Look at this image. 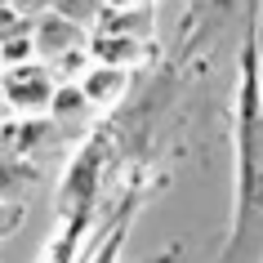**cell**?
<instances>
[{"label":"cell","instance_id":"obj_1","mask_svg":"<svg viewBox=\"0 0 263 263\" xmlns=\"http://www.w3.org/2000/svg\"><path fill=\"white\" fill-rule=\"evenodd\" d=\"M5 98L23 111H41L49 107V98H54V76L41 67V63H23V67H9L5 76Z\"/></svg>","mask_w":263,"mask_h":263},{"label":"cell","instance_id":"obj_2","mask_svg":"<svg viewBox=\"0 0 263 263\" xmlns=\"http://www.w3.org/2000/svg\"><path fill=\"white\" fill-rule=\"evenodd\" d=\"M81 41H85L81 23H71V18H63V14H41L36 27H31L36 58H58V54H67V49H81Z\"/></svg>","mask_w":263,"mask_h":263},{"label":"cell","instance_id":"obj_3","mask_svg":"<svg viewBox=\"0 0 263 263\" xmlns=\"http://www.w3.org/2000/svg\"><path fill=\"white\" fill-rule=\"evenodd\" d=\"M125 89V71L121 67H89L81 76V98L85 103H111Z\"/></svg>","mask_w":263,"mask_h":263},{"label":"cell","instance_id":"obj_4","mask_svg":"<svg viewBox=\"0 0 263 263\" xmlns=\"http://www.w3.org/2000/svg\"><path fill=\"white\" fill-rule=\"evenodd\" d=\"M89 58H98V67H121V63H134V58H139V41H134V36H116V41H94Z\"/></svg>","mask_w":263,"mask_h":263},{"label":"cell","instance_id":"obj_5","mask_svg":"<svg viewBox=\"0 0 263 263\" xmlns=\"http://www.w3.org/2000/svg\"><path fill=\"white\" fill-rule=\"evenodd\" d=\"M23 27V18H18V9L14 5H0V41L9 36V31H18Z\"/></svg>","mask_w":263,"mask_h":263},{"label":"cell","instance_id":"obj_6","mask_svg":"<svg viewBox=\"0 0 263 263\" xmlns=\"http://www.w3.org/2000/svg\"><path fill=\"white\" fill-rule=\"evenodd\" d=\"M18 223V210H9V205H0V232H9Z\"/></svg>","mask_w":263,"mask_h":263},{"label":"cell","instance_id":"obj_7","mask_svg":"<svg viewBox=\"0 0 263 263\" xmlns=\"http://www.w3.org/2000/svg\"><path fill=\"white\" fill-rule=\"evenodd\" d=\"M0 5H9V0H0Z\"/></svg>","mask_w":263,"mask_h":263}]
</instances>
